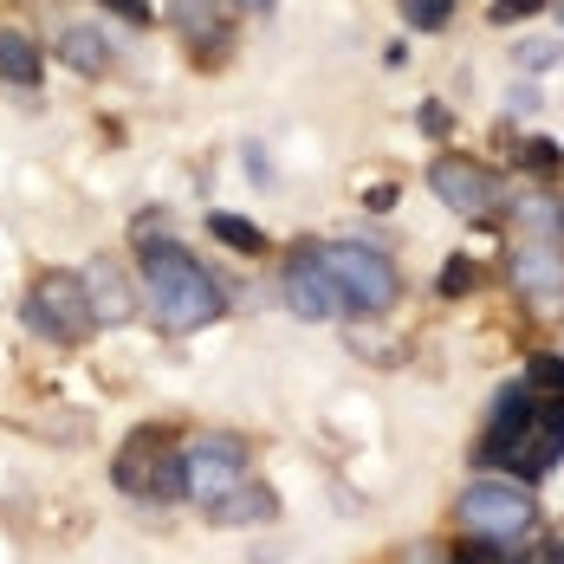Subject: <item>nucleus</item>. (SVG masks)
<instances>
[{"mask_svg": "<svg viewBox=\"0 0 564 564\" xmlns=\"http://www.w3.org/2000/svg\"><path fill=\"white\" fill-rule=\"evenodd\" d=\"M143 299H150L156 325H170V332H202L208 318H221V285H215V273L188 247L163 240V234L143 240Z\"/></svg>", "mask_w": 564, "mask_h": 564, "instance_id": "f257e3e1", "label": "nucleus"}, {"mask_svg": "<svg viewBox=\"0 0 564 564\" xmlns=\"http://www.w3.org/2000/svg\"><path fill=\"white\" fill-rule=\"evenodd\" d=\"M312 253H318V260H325V273L338 280L344 312H357V318H383L395 299H402V273L390 267V253H377V247L332 240V247H312Z\"/></svg>", "mask_w": 564, "mask_h": 564, "instance_id": "f03ea898", "label": "nucleus"}, {"mask_svg": "<svg viewBox=\"0 0 564 564\" xmlns=\"http://www.w3.org/2000/svg\"><path fill=\"white\" fill-rule=\"evenodd\" d=\"M26 325L40 338H58V344H78L91 338L98 312H91V292H85V273H46L40 292L26 299Z\"/></svg>", "mask_w": 564, "mask_h": 564, "instance_id": "7ed1b4c3", "label": "nucleus"}, {"mask_svg": "<svg viewBox=\"0 0 564 564\" xmlns=\"http://www.w3.org/2000/svg\"><path fill=\"white\" fill-rule=\"evenodd\" d=\"M460 519L487 545H507V539H519L532 525V494H525V480H474L460 494Z\"/></svg>", "mask_w": 564, "mask_h": 564, "instance_id": "20e7f679", "label": "nucleus"}, {"mask_svg": "<svg viewBox=\"0 0 564 564\" xmlns=\"http://www.w3.org/2000/svg\"><path fill=\"white\" fill-rule=\"evenodd\" d=\"M240 480H247V442L240 435H202V442L182 448V487H188L195 507L221 500L227 487H240Z\"/></svg>", "mask_w": 564, "mask_h": 564, "instance_id": "39448f33", "label": "nucleus"}, {"mask_svg": "<svg viewBox=\"0 0 564 564\" xmlns=\"http://www.w3.org/2000/svg\"><path fill=\"white\" fill-rule=\"evenodd\" d=\"M429 188L448 202L454 215H467V221H487V215L500 208V182L480 170V163H467V156H442V163L429 170Z\"/></svg>", "mask_w": 564, "mask_h": 564, "instance_id": "423d86ee", "label": "nucleus"}, {"mask_svg": "<svg viewBox=\"0 0 564 564\" xmlns=\"http://www.w3.org/2000/svg\"><path fill=\"white\" fill-rule=\"evenodd\" d=\"M285 305L299 312V318H338L344 312V292H338V280L325 273V260L312 253V247H299L292 253V267H285Z\"/></svg>", "mask_w": 564, "mask_h": 564, "instance_id": "0eeeda50", "label": "nucleus"}, {"mask_svg": "<svg viewBox=\"0 0 564 564\" xmlns=\"http://www.w3.org/2000/svg\"><path fill=\"white\" fill-rule=\"evenodd\" d=\"M512 285L532 299V305H564V253L558 247H545V240H532V247H519L512 253Z\"/></svg>", "mask_w": 564, "mask_h": 564, "instance_id": "6e6552de", "label": "nucleus"}, {"mask_svg": "<svg viewBox=\"0 0 564 564\" xmlns=\"http://www.w3.org/2000/svg\"><path fill=\"white\" fill-rule=\"evenodd\" d=\"M532 415H539V402H532V390L525 383H512V390H500V402H494V415H487V435H480V460H500V454L532 429Z\"/></svg>", "mask_w": 564, "mask_h": 564, "instance_id": "1a4fd4ad", "label": "nucleus"}, {"mask_svg": "<svg viewBox=\"0 0 564 564\" xmlns=\"http://www.w3.org/2000/svg\"><path fill=\"white\" fill-rule=\"evenodd\" d=\"M85 292H91L98 325H123V318L137 312V292H130V280H123V267H117V260H105V253L85 267Z\"/></svg>", "mask_w": 564, "mask_h": 564, "instance_id": "9d476101", "label": "nucleus"}, {"mask_svg": "<svg viewBox=\"0 0 564 564\" xmlns=\"http://www.w3.org/2000/svg\"><path fill=\"white\" fill-rule=\"evenodd\" d=\"M202 512H208V525H260V519L280 512V494L260 487V480H240V487H227L221 500H208Z\"/></svg>", "mask_w": 564, "mask_h": 564, "instance_id": "9b49d317", "label": "nucleus"}, {"mask_svg": "<svg viewBox=\"0 0 564 564\" xmlns=\"http://www.w3.org/2000/svg\"><path fill=\"white\" fill-rule=\"evenodd\" d=\"M512 221L525 227L532 240L558 247V234H564V202H558V195H545V188H525V195L512 202Z\"/></svg>", "mask_w": 564, "mask_h": 564, "instance_id": "f8f14e48", "label": "nucleus"}, {"mask_svg": "<svg viewBox=\"0 0 564 564\" xmlns=\"http://www.w3.org/2000/svg\"><path fill=\"white\" fill-rule=\"evenodd\" d=\"M58 58H65L72 72H85V78H105L111 46H105V33H98V26H65V33H58Z\"/></svg>", "mask_w": 564, "mask_h": 564, "instance_id": "ddd939ff", "label": "nucleus"}, {"mask_svg": "<svg viewBox=\"0 0 564 564\" xmlns=\"http://www.w3.org/2000/svg\"><path fill=\"white\" fill-rule=\"evenodd\" d=\"M40 72H46V58L26 33H0V78L7 85H40Z\"/></svg>", "mask_w": 564, "mask_h": 564, "instance_id": "4468645a", "label": "nucleus"}, {"mask_svg": "<svg viewBox=\"0 0 564 564\" xmlns=\"http://www.w3.org/2000/svg\"><path fill=\"white\" fill-rule=\"evenodd\" d=\"M208 234H215L221 247H234V253H260V247H267V234H260V227L247 221V215H227V208L208 215Z\"/></svg>", "mask_w": 564, "mask_h": 564, "instance_id": "2eb2a0df", "label": "nucleus"}, {"mask_svg": "<svg viewBox=\"0 0 564 564\" xmlns=\"http://www.w3.org/2000/svg\"><path fill=\"white\" fill-rule=\"evenodd\" d=\"M525 390H532V395H564V357L539 350V357L525 364Z\"/></svg>", "mask_w": 564, "mask_h": 564, "instance_id": "dca6fc26", "label": "nucleus"}, {"mask_svg": "<svg viewBox=\"0 0 564 564\" xmlns=\"http://www.w3.org/2000/svg\"><path fill=\"white\" fill-rule=\"evenodd\" d=\"M402 13H409V26H422V33H442L454 13V0H402Z\"/></svg>", "mask_w": 564, "mask_h": 564, "instance_id": "f3484780", "label": "nucleus"}, {"mask_svg": "<svg viewBox=\"0 0 564 564\" xmlns=\"http://www.w3.org/2000/svg\"><path fill=\"white\" fill-rule=\"evenodd\" d=\"M175 20H182L188 33H208V26H221V7H215V0H175Z\"/></svg>", "mask_w": 564, "mask_h": 564, "instance_id": "a211bd4d", "label": "nucleus"}, {"mask_svg": "<svg viewBox=\"0 0 564 564\" xmlns=\"http://www.w3.org/2000/svg\"><path fill=\"white\" fill-rule=\"evenodd\" d=\"M474 280H480V267H474L467 253H454L448 267H442V292H448V299H460V292H474Z\"/></svg>", "mask_w": 564, "mask_h": 564, "instance_id": "6ab92c4d", "label": "nucleus"}, {"mask_svg": "<svg viewBox=\"0 0 564 564\" xmlns=\"http://www.w3.org/2000/svg\"><path fill=\"white\" fill-rule=\"evenodd\" d=\"M519 65H525V72H552V65H564V46H552V40H525V46H519Z\"/></svg>", "mask_w": 564, "mask_h": 564, "instance_id": "aec40b11", "label": "nucleus"}, {"mask_svg": "<svg viewBox=\"0 0 564 564\" xmlns=\"http://www.w3.org/2000/svg\"><path fill=\"white\" fill-rule=\"evenodd\" d=\"M519 156H525V170H539V175H552L564 163V150H558V143H545V137H525V150H519Z\"/></svg>", "mask_w": 564, "mask_h": 564, "instance_id": "412c9836", "label": "nucleus"}, {"mask_svg": "<svg viewBox=\"0 0 564 564\" xmlns=\"http://www.w3.org/2000/svg\"><path fill=\"white\" fill-rule=\"evenodd\" d=\"M539 0H494V26H512V20H532Z\"/></svg>", "mask_w": 564, "mask_h": 564, "instance_id": "4be33fe9", "label": "nucleus"}, {"mask_svg": "<svg viewBox=\"0 0 564 564\" xmlns=\"http://www.w3.org/2000/svg\"><path fill=\"white\" fill-rule=\"evenodd\" d=\"M539 429H552L564 442V395H545V409H539Z\"/></svg>", "mask_w": 564, "mask_h": 564, "instance_id": "5701e85b", "label": "nucleus"}, {"mask_svg": "<svg viewBox=\"0 0 564 564\" xmlns=\"http://www.w3.org/2000/svg\"><path fill=\"white\" fill-rule=\"evenodd\" d=\"M105 7H111L117 20H130V26H143V20H150V0H105Z\"/></svg>", "mask_w": 564, "mask_h": 564, "instance_id": "b1692460", "label": "nucleus"}, {"mask_svg": "<svg viewBox=\"0 0 564 564\" xmlns=\"http://www.w3.org/2000/svg\"><path fill=\"white\" fill-rule=\"evenodd\" d=\"M507 111L519 117V111H539V85H512L507 91Z\"/></svg>", "mask_w": 564, "mask_h": 564, "instance_id": "393cba45", "label": "nucleus"}, {"mask_svg": "<svg viewBox=\"0 0 564 564\" xmlns=\"http://www.w3.org/2000/svg\"><path fill=\"white\" fill-rule=\"evenodd\" d=\"M512 564H564V545H532L525 558H512Z\"/></svg>", "mask_w": 564, "mask_h": 564, "instance_id": "a878e982", "label": "nucleus"}, {"mask_svg": "<svg viewBox=\"0 0 564 564\" xmlns=\"http://www.w3.org/2000/svg\"><path fill=\"white\" fill-rule=\"evenodd\" d=\"M422 130L442 137V130H448V111H442V105H422Z\"/></svg>", "mask_w": 564, "mask_h": 564, "instance_id": "bb28decb", "label": "nucleus"}, {"mask_svg": "<svg viewBox=\"0 0 564 564\" xmlns=\"http://www.w3.org/2000/svg\"><path fill=\"white\" fill-rule=\"evenodd\" d=\"M402 564H442V558H435L429 545H415V552H409V558H402Z\"/></svg>", "mask_w": 564, "mask_h": 564, "instance_id": "cd10ccee", "label": "nucleus"}, {"mask_svg": "<svg viewBox=\"0 0 564 564\" xmlns=\"http://www.w3.org/2000/svg\"><path fill=\"white\" fill-rule=\"evenodd\" d=\"M234 7H240V13H267L273 0H234Z\"/></svg>", "mask_w": 564, "mask_h": 564, "instance_id": "c85d7f7f", "label": "nucleus"}, {"mask_svg": "<svg viewBox=\"0 0 564 564\" xmlns=\"http://www.w3.org/2000/svg\"><path fill=\"white\" fill-rule=\"evenodd\" d=\"M454 564H487V558H454Z\"/></svg>", "mask_w": 564, "mask_h": 564, "instance_id": "c756f323", "label": "nucleus"}, {"mask_svg": "<svg viewBox=\"0 0 564 564\" xmlns=\"http://www.w3.org/2000/svg\"><path fill=\"white\" fill-rule=\"evenodd\" d=\"M558 20H564V0H558Z\"/></svg>", "mask_w": 564, "mask_h": 564, "instance_id": "7c9ffc66", "label": "nucleus"}]
</instances>
